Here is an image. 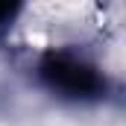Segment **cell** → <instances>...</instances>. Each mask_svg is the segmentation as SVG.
<instances>
[{
	"label": "cell",
	"instance_id": "6da1fadb",
	"mask_svg": "<svg viewBox=\"0 0 126 126\" xmlns=\"http://www.w3.org/2000/svg\"><path fill=\"white\" fill-rule=\"evenodd\" d=\"M41 76L53 91H62L67 97H94L103 88V79L94 67L70 56H50L41 64Z\"/></svg>",
	"mask_w": 126,
	"mask_h": 126
},
{
	"label": "cell",
	"instance_id": "7a4b0ae2",
	"mask_svg": "<svg viewBox=\"0 0 126 126\" xmlns=\"http://www.w3.org/2000/svg\"><path fill=\"white\" fill-rule=\"evenodd\" d=\"M18 6H21V0H0V27H3V24H9V21L15 18Z\"/></svg>",
	"mask_w": 126,
	"mask_h": 126
}]
</instances>
